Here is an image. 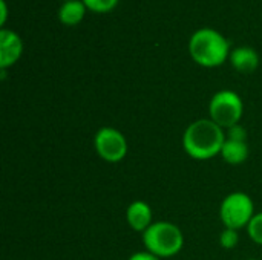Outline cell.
<instances>
[{
    "label": "cell",
    "mask_w": 262,
    "mask_h": 260,
    "mask_svg": "<svg viewBox=\"0 0 262 260\" xmlns=\"http://www.w3.org/2000/svg\"><path fill=\"white\" fill-rule=\"evenodd\" d=\"M224 143V129L210 118H201L190 123L183 133V149L196 161H207L221 155Z\"/></svg>",
    "instance_id": "1"
},
{
    "label": "cell",
    "mask_w": 262,
    "mask_h": 260,
    "mask_svg": "<svg viewBox=\"0 0 262 260\" xmlns=\"http://www.w3.org/2000/svg\"><path fill=\"white\" fill-rule=\"evenodd\" d=\"M189 51L192 58L206 67L220 66L230 55L229 41L221 32L212 28H201L195 31L189 41Z\"/></svg>",
    "instance_id": "2"
},
{
    "label": "cell",
    "mask_w": 262,
    "mask_h": 260,
    "mask_svg": "<svg viewBox=\"0 0 262 260\" xmlns=\"http://www.w3.org/2000/svg\"><path fill=\"white\" fill-rule=\"evenodd\" d=\"M141 239L146 250L158 256L160 259L177 256L184 247L183 231L178 225L167 221L154 222L141 234Z\"/></svg>",
    "instance_id": "3"
},
{
    "label": "cell",
    "mask_w": 262,
    "mask_h": 260,
    "mask_svg": "<svg viewBox=\"0 0 262 260\" xmlns=\"http://www.w3.org/2000/svg\"><path fill=\"white\" fill-rule=\"evenodd\" d=\"M255 215V204L252 198L243 192L227 195L220 205V218L224 228H232L236 231L247 228Z\"/></svg>",
    "instance_id": "4"
},
{
    "label": "cell",
    "mask_w": 262,
    "mask_h": 260,
    "mask_svg": "<svg viewBox=\"0 0 262 260\" xmlns=\"http://www.w3.org/2000/svg\"><path fill=\"white\" fill-rule=\"evenodd\" d=\"M244 113V103L233 90L216 92L209 103V115L221 129H230L239 124Z\"/></svg>",
    "instance_id": "5"
},
{
    "label": "cell",
    "mask_w": 262,
    "mask_h": 260,
    "mask_svg": "<svg viewBox=\"0 0 262 260\" xmlns=\"http://www.w3.org/2000/svg\"><path fill=\"white\" fill-rule=\"evenodd\" d=\"M94 149L103 161L117 164L126 158L129 146L126 136L120 130L114 127H101L94 136Z\"/></svg>",
    "instance_id": "6"
},
{
    "label": "cell",
    "mask_w": 262,
    "mask_h": 260,
    "mask_svg": "<svg viewBox=\"0 0 262 260\" xmlns=\"http://www.w3.org/2000/svg\"><path fill=\"white\" fill-rule=\"evenodd\" d=\"M23 43L21 38L9 29L0 31V67L6 69L8 66L14 64L18 57L21 55Z\"/></svg>",
    "instance_id": "7"
},
{
    "label": "cell",
    "mask_w": 262,
    "mask_h": 260,
    "mask_svg": "<svg viewBox=\"0 0 262 260\" xmlns=\"http://www.w3.org/2000/svg\"><path fill=\"white\" fill-rule=\"evenodd\" d=\"M126 221L134 231L144 233L152 224V208L144 201H134L126 210Z\"/></svg>",
    "instance_id": "8"
},
{
    "label": "cell",
    "mask_w": 262,
    "mask_h": 260,
    "mask_svg": "<svg viewBox=\"0 0 262 260\" xmlns=\"http://www.w3.org/2000/svg\"><path fill=\"white\" fill-rule=\"evenodd\" d=\"M229 58H230L232 66L241 74H250L259 64V55L250 46H238V48H235L230 52Z\"/></svg>",
    "instance_id": "9"
},
{
    "label": "cell",
    "mask_w": 262,
    "mask_h": 260,
    "mask_svg": "<svg viewBox=\"0 0 262 260\" xmlns=\"http://www.w3.org/2000/svg\"><path fill=\"white\" fill-rule=\"evenodd\" d=\"M221 156L230 166L244 164L249 158V146L244 141H235L226 138V143L221 150Z\"/></svg>",
    "instance_id": "10"
},
{
    "label": "cell",
    "mask_w": 262,
    "mask_h": 260,
    "mask_svg": "<svg viewBox=\"0 0 262 260\" xmlns=\"http://www.w3.org/2000/svg\"><path fill=\"white\" fill-rule=\"evenodd\" d=\"M86 11V5L83 0H68L58 9V17L66 25H77Z\"/></svg>",
    "instance_id": "11"
},
{
    "label": "cell",
    "mask_w": 262,
    "mask_h": 260,
    "mask_svg": "<svg viewBox=\"0 0 262 260\" xmlns=\"http://www.w3.org/2000/svg\"><path fill=\"white\" fill-rule=\"evenodd\" d=\"M247 233L255 244L262 247V211L253 216V219L250 221V224L247 227Z\"/></svg>",
    "instance_id": "12"
},
{
    "label": "cell",
    "mask_w": 262,
    "mask_h": 260,
    "mask_svg": "<svg viewBox=\"0 0 262 260\" xmlns=\"http://www.w3.org/2000/svg\"><path fill=\"white\" fill-rule=\"evenodd\" d=\"M220 244L226 250L236 248L238 244H239V234H238V231L236 230H232V228H224L223 233L220 234Z\"/></svg>",
    "instance_id": "13"
},
{
    "label": "cell",
    "mask_w": 262,
    "mask_h": 260,
    "mask_svg": "<svg viewBox=\"0 0 262 260\" xmlns=\"http://www.w3.org/2000/svg\"><path fill=\"white\" fill-rule=\"evenodd\" d=\"M84 5L92 9V11H97V12H106V11H111L118 0H83Z\"/></svg>",
    "instance_id": "14"
},
{
    "label": "cell",
    "mask_w": 262,
    "mask_h": 260,
    "mask_svg": "<svg viewBox=\"0 0 262 260\" xmlns=\"http://www.w3.org/2000/svg\"><path fill=\"white\" fill-rule=\"evenodd\" d=\"M226 138L227 139H235V141H244V143H247V130L241 124H236V126L227 129Z\"/></svg>",
    "instance_id": "15"
},
{
    "label": "cell",
    "mask_w": 262,
    "mask_h": 260,
    "mask_svg": "<svg viewBox=\"0 0 262 260\" xmlns=\"http://www.w3.org/2000/svg\"><path fill=\"white\" fill-rule=\"evenodd\" d=\"M127 260H161L158 256H155V254H152L150 251H137V253H134Z\"/></svg>",
    "instance_id": "16"
},
{
    "label": "cell",
    "mask_w": 262,
    "mask_h": 260,
    "mask_svg": "<svg viewBox=\"0 0 262 260\" xmlns=\"http://www.w3.org/2000/svg\"><path fill=\"white\" fill-rule=\"evenodd\" d=\"M0 9H2V17H0V23L3 25L6 20V3L5 0H0Z\"/></svg>",
    "instance_id": "17"
},
{
    "label": "cell",
    "mask_w": 262,
    "mask_h": 260,
    "mask_svg": "<svg viewBox=\"0 0 262 260\" xmlns=\"http://www.w3.org/2000/svg\"><path fill=\"white\" fill-rule=\"evenodd\" d=\"M249 260H258V259H249Z\"/></svg>",
    "instance_id": "18"
},
{
    "label": "cell",
    "mask_w": 262,
    "mask_h": 260,
    "mask_svg": "<svg viewBox=\"0 0 262 260\" xmlns=\"http://www.w3.org/2000/svg\"><path fill=\"white\" fill-rule=\"evenodd\" d=\"M66 2H68V0H66Z\"/></svg>",
    "instance_id": "19"
}]
</instances>
